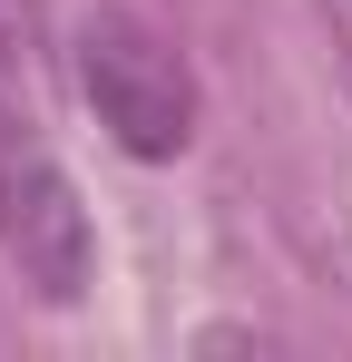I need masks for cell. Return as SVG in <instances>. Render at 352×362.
I'll use <instances>...</instances> for the list:
<instances>
[{
	"label": "cell",
	"mask_w": 352,
	"mask_h": 362,
	"mask_svg": "<svg viewBox=\"0 0 352 362\" xmlns=\"http://www.w3.org/2000/svg\"><path fill=\"white\" fill-rule=\"evenodd\" d=\"M78 98L98 108V127L127 157H176L196 137V69L137 10H88L78 20Z\"/></svg>",
	"instance_id": "6da1fadb"
},
{
	"label": "cell",
	"mask_w": 352,
	"mask_h": 362,
	"mask_svg": "<svg viewBox=\"0 0 352 362\" xmlns=\"http://www.w3.org/2000/svg\"><path fill=\"white\" fill-rule=\"evenodd\" d=\"M40 59V0H0V88H20Z\"/></svg>",
	"instance_id": "3957f363"
},
{
	"label": "cell",
	"mask_w": 352,
	"mask_h": 362,
	"mask_svg": "<svg viewBox=\"0 0 352 362\" xmlns=\"http://www.w3.org/2000/svg\"><path fill=\"white\" fill-rule=\"evenodd\" d=\"M0 264L40 303H78L88 264H98V235H88V206H78L69 167L40 147V127L10 118V108H0Z\"/></svg>",
	"instance_id": "7a4b0ae2"
}]
</instances>
